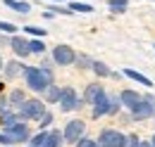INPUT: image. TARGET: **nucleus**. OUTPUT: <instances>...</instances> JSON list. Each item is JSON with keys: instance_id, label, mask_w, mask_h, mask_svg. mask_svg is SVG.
<instances>
[{"instance_id": "obj_15", "label": "nucleus", "mask_w": 155, "mask_h": 147, "mask_svg": "<svg viewBox=\"0 0 155 147\" xmlns=\"http://www.w3.org/2000/svg\"><path fill=\"white\" fill-rule=\"evenodd\" d=\"M124 76H127V78H131V81H136V83H141V86H146V88H150V86H153V81H150L148 76L134 71V69H124Z\"/></svg>"}, {"instance_id": "obj_11", "label": "nucleus", "mask_w": 155, "mask_h": 147, "mask_svg": "<svg viewBox=\"0 0 155 147\" xmlns=\"http://www.w3.org/2000/svg\"><path fill=\"white\" fill-rule=\"evenodd\" d=\"M119 102H122V105H124L127 109L131 111L136 105L141 102V95H138L136 90H122V92H119Z\"/></svg>"}, {"instance_id": "obj_32", "label": "nucleus", "mask_w": 155, "mask_h": 147, "mask_svg": "<svg viewBox=\"0 0 155 147\" xmlns=\"http://www.w3.org/2000/svg\"><path fill=\"white\" fill-rule=\"evenodd\" d=\"M141 147H153V145H150V140H146V142L141 140Z\"/></svg>"}, {"instance_id": "obj_22", "label": "nucleus", "mask_w": 155, "mask_h": 147, "mask_svg": "<svg viewBox=\"0 0 155 147\" xmlns=\"http://www.w3.org/2000/svg\"><path fill=\"white\" fill-rule=\"evenodd\" d=\"M45 138H48V130H41V133H36V135H31L29 145L31 147H43L45 145Z\"/></svg>"}, {"instance_id": "obj_21", "label": "nucleus", "mask_w": 155, "mask_h": 147, "mask_svg": "<svg viewBox=\"0 0 155 147\" xmlns=\"http://www.w3.org/2000/svg\"><path fill=\"white\" fill-rule=\"evenodd\" d=\"M29 52H31V55H43V52H45V45H43V40H38V38L29 40Z\"/></svg>"}, {"instance_id": "obj_16", "label": "nucleus", "mask_w": 155, "mask_h": 147, "mask_svg": "<svg viewBox=\"0 0 155 147\" xmlns=\"http://www.w3.org/2000/svg\"><path fill=\"white\" fill-rule=\"evenodd\" d=\"M43 97H45V102H50V105H53V102H60V97H62V88H58V86L53 83V86H48V88L43 90Z\"/></svg>"}, {"instance_id": "obj_4", "label": "nucleus", "mask_w": 155, "mask_h": 147, "mask_svg": "<svg viewBox=\"0 0 155 147\" xmlns=\"http://www.w3.org/2000/svg\"><path fill=\"white\" fill-rule=\"evenodd\" d=\"M2 133L10 138V142H12V145H19V142H29V140H31V128L26 126V121H17L15 126L5 128Z\"/></svg>"}, {"instance_id": "obj_29", "label": "nucleus", "mask_w": 155, "mask_h": 147, "mask_svg": "<svg viewBox=\"0 0 155 147\" xmlns=\"http://www.w3.org/2000/svg\"><path fill=\"white\" fill-rule=\"evenodd\" d=\"M77 147H98V142L91 140V138H81V140L77 142Z\"/></svg>"}, {"instance_id": "obj_14", "label": "nucleus", "mask_w": 155, "mask_h": 147, "mask_svg": "<svg viewBox=\"0 0 155 147\" xmlns=\"http://www.w3.org/2000/svg\"><path fill=\"white\" fill-rule=\"evenodd\" d=\"M62 142H64L62 130L53 128V130H48V138H45V145H43V147H62Z\"/></svg>"}, {"instance_id": "obj_23", "label": "nucleus", "mask_w": 155, "mask_h": 147, "mask_svg": "<svg viewBox=\"0 0 155 147\" xmlns=\"http://www.w3.org/2000/svg\"><path fill=\"white\" fill-rule=\"evenodd\" d=\"M74 64H77L79 69H91V67H93V59H88V57L79 55L77 59H74Z\"/></svg>"}, {"instance_id": "obj_25", "label": "nucleus", "mask_w": 155, "mask_h": 147, "mask_svg": "<svg viewBox=\"0 0 155 147\" xmlns=\"http://www.w3.org/2000/svg\"><path fill=\"white\" fill-rule=\"evenodd\" d=\"M50 124H53V114H50V111H45V114L38 119V128H41V130H45Z\"/></svg>"}, {"instance_id": "obj_8", "label": "nucleus", "mask_w": 155, "mask_h": 147, "mask_svg": "<svg viewBox=\"0 0 155 147\" xmlns=\"http://www.w3.org/2000/svg\"><path fill=\"white\" fill-rule=\"evenodd\" d=\"M74 59H77V52H74L69 45H58V48L53 50V62H55V64H60V67L74 64Z\"/></svg>"}, {"instance_id": "obj_2", "label": "nucleus", "mask_w": 155, "mask_h": 147, "mask_svg": "<svg viewBox=\"0 0 155 147\" xmlns=\"http://www.w3.org/2000/svg\"><path fill=\"white\" fill-rule=\"evenodd\" d=\"M43 114H45V105H43V100L31 97V100H26L19 109H17V119H19V121H34V119L38 121Z\"/></svg>"}, {"instance_id": "obj_6", "label": "nucleus", "mask_w": 155, "mask_h": 147, "mask_svg": "<svg viewBox=\"0 0 155 147\" xmlns=\"http://www.w3.org/2000/svg\"><path fill=\"white\" fill-rule=\"evenodd\" d=\"M150 116H155V102H153V95H146V97H141V102L131 109V119L143 121V119H150Z\"/></svg>"}, {"instance_id": "obj_12", "label": "nucleus", "mask_w": 155, "mask_h": 147, "mask_svg": "<svg viewBox=\"0 0 155 147\" xmlns=\"http://www.w3.org/2000/svg\"><path fill=\"white\" fill-rule=\"evenodd\" d=\"M105 114H110V95H107V92L93 105V119H100V116H105Z\"/></svg>"}, {"instance_id": "obj_19", "label": "nucleus", "mask_w": 155, "mask_h": 147, "mask_svg": "<svg viewBox=\"0 0 155 147\" xmlns=\"http://www.w3.org/2000/svg\"><path fill=\"white\" fill-rule=\"evenodd\" d=\"M2 2H5L7 7L17 10V12H24V14H26V12L31 10V5H29V2H19V0H2Z\"/></svg>"}, {"instance_id": "obj_30", "label": "nucleus", "mask_w": 155, "mask_h": 147, "mask_svg": "<svg viewBox=\"0 0 155 147\" xmlns=\"http://www.w3.org/2000/svg\"><path fill=\"white\" fill-rule=\"evenodd\" d=\"M119 105H122V102H119L117 97H110V114H115V111L119 109Z\"/></svg>"}, {"instance_id": "obj_36", "label": "nucleus", "mask_w": 155, "mask_h": 147, "mask_svg": "<svg viewBox=\"0 0 155 147\" xmlns=\"http://www.w3.org/2000/svg\"><path fill=\"white\" fill-rule=\"evenodd\" d=\"M53 2H64V0H53ZM69 2H72V0H69Z\"/></svg>"}, {"instance_id": "obj_3", "label": "nucleus", "mask_w": 155, "mask_h": 147, "mask_svg": "<svg viewBox=\"0 0 155 147\" xmlns=\"http://www.w3.org/2000/svg\"><path fill=\"white\" fill-rule=\"evenodd\" d=\"M96 142H98V147H124L127 145V135L115 128H105V130H100Z\"/></svg>"}, {"instance_id": "obj_26", "label": "nucleus", "mask_w": 155, "mask_h": 147, "mask_svg": "<svg viewBox=\"0 0 155 147\" xmlns=\"http://www.w3.org/2000/svg\"><path fill=\"white\" fill-rule=\"evenodd\" d=\"M24 33H31L36 38H43L45 36V29H38V26H24Z\"/></svg>"}, {"instance_id": "obj_10", "label": "nucleus", "mask_w": 155, "mask_h": 147, "mask_svg": "<svg viewBox=\"0 0 155 147\" xmlns=\"http://www.w3.org/2000/svg\"><path fill=\"white\" fill-rule=\"evenodd\" d=\"M10 48H12V52L17 57H26V55H31L29 52V40L24 36H12L10 38Z\"/></svg>"}, {"instance_id": "obj_27", "label": "nucleus", "mask_w": 155, "mask_h": 147, "mask_svg": "<svg viewBox=\"0 0 155 147\" xmlns=\"http://www.w3.org/2000/svg\"><path fill=\"white\" fill-rule=\"evenodd\" d=\"M0 31H5V33H15L17 26H15L12 21H0Z\"/></svg>"}, {"instance_id": "obj_18", "label": "nucleus", "mask_w": 155, "mask_h": 147, "mask_svg": "<svg viewBox=\"0 0 155 147\" xmlns=\"http://www.w3.org/2000/svg\"><path fill=\"white\" fill-rule=\"evenodd\" d=\"M107 7H110V12H112V14H122V12L129 7V0H110V2H107Z\"/></svg>"}, {"instance_id": "obj_37", "label": "nucleus", "mask_w": 155, "mask_h": 147, "mask_svg": "<svg viewBox=\"0 0 155 147\" xmlns=\"http://www.w3.org/2000/svg\"><path fill=\"white\" fill-rule=\"evenodd\" d=\"M29 147H31V145H29Z\"/></svg>"}, {"instance_id": "obj_7", "label": "nucleus", "mask_w": 155, "mask_h": 147, "mask_svg": "<svg viewBox=\"0 0 155 147\" xmlns=\"http://www.w3.org/2000/svg\"><path fill=\"white\" fill-rule=\"evenodd\" d=\"M84 105V100H79V95L74 88H62V97H60V107L62 111H74Z\"/></svg>"}, {"instance_id": "obj_35", "label": "nucleus", "mask_w": 155, "mask_h": 147, "mask_svg": "<svg viewBox=\"0 0 155 147\" xmlns=\"http://www.w3.org/2000/svg\"><path fill=\"white\" fill-rule=\"evenodd\" d=\"M0 71H2V57H0Z\"/></svg>"}, {"instance_id": "obj_31", "label": "nucleus", "mask_w": 155, "mask_h": 147, "mask_svg": "<svg viewBox=\"0 0 155 147\" xmlns=\"http://www.w3.org/2000/svg\"><path fill=\"white\" fill-rule=\"evenodd\" d=\"M50 67H53V59H43L41 62V69H50Z\"/></svg>"}, {"instance_id": "obj_33", "label": "nucleus", "mask_w": 155, "mask_h": 147, "mask_svg": "<svg viewBox=\"0 0 155 147\" xmlns=\"http://www.w3.org/2000/svg\"><path fill=\"white\" fill-rule=\"evenodd\" d=\"M5 43H7V38H5V36H0V45H5Z\"/></svg>"}, {"instance_id": "obj_1", "label": "nucleus", "mask_w": 155, "mask_h": 147, "mask_svg": "<svg viewBox=\"0 0 155 147\" xmlns=\"http://www.w3.org/2000/svg\"><path fill=\"white\" fill-rule=\"evenodd\" d=\"M24 78L26 86L36 92H43L48 86H53V71L50 69H41V67H24Z\"/></svg>"}, {"instance_id": "obj_20", "label": "nucleus", "mask_w": 155, "mask_h": 147, "mask_svg": "<svg viewBox=\"0 0 155 147\" xmlns=\"http://www.w3.org/2000/svg\"><path fill=\"white\" fill-rule=\"evenodd\" d=\"M69 10H72V12H86V14H91V12H93V5H88V2H77V0H72Z\"/></svg>"}, {"instance_id": "obj_24", "label": "nucleus", "mask_w": 155, "mask_h": 147, "mask_svg": "<svg viewBox=\"0 0 155 147\" xmlns=\"http://www.w3.org/2000/svg\"><path fill=\"white\" fill-rule=\"evenodd\" d=\"M98 76H110V69H107V64H103V62H93V67H91Z\"/></svg>"}, {"instance_id": "obj_9", "label": "nucleus", "mask_w": 155, "mask_h": 147, "mask_svg": "<svg viewBox=\"0 0 155 147\" xmlns=\"http://www.w3.org/2000/svg\"><path fill=\"white\" fill-rule=\"evenodd\" d=\"M103 95H105V88H103L100 83H91V86H86V90H84V102L96 105Z\"/></svg>"}, {"instance_id": "obj_5", "label": "nucleus", "mask_w": 155, "mask_h": 147, "mask_svg": "<svg viewBox=\"0 0 155 147\" xmlns=\"http://www.w3.org/2000/svg\"><path fill=\"white\" fill-rule=\"evenodd\" d=\"M84 133H86V124L81 121V119H72L64 130H62V135H64V142H69V145H77L79 140L84 138Z\"/></svg>"}, {"instance_id": "obj_34", "label": "nucleus", "mask_w": 155, "mask_h": 147, "mask_svg": "<svg viewBox=\"0 0 155 147\" xmlns=\"http://www.w3.org/2000/svg\"><path fill=\"white\" fill-rule=\"evenodd\" d=\"M150 145H153V147H155V135H153V138H150Z\"/></svg>"}, {"instance_id": "obj_17", "label": "nucleus", "mask_w": 155, "mask_h": 147, "mask_svg": "<svg viewBox=\"0 0 155 147\" xmlns=\"http://www.w3.org/2000/svg\"><path fill=\"white\" fill-rule=\"evenodd\" d=\"M19 74H24V64H19L17 59L7 62V67H5V76H7V78H17Z\"/></svg>"}, {"instance_id": "obj_28", "label": "nucleus", "mask_w": 155, "mask_h": 147, "mask_svg": "<svg viewBox=\"0 0 155 147\" xmlns=\"http://www.w3.org/2000/svg\"><path fill=\"white\" fill-rule=\"evenodd\" d=\"M124 147H141L138 135H134V133H131V135H127V145H124Z\"/></svg>"}, {"instance_id": "obj_13", "label": "nucleus", "mask_w": 155, "mask_h": 147, "mask_svg": "<svg viewBox=\"0 0 155 147\" xmlns=\"http://www.w3.org/2000/svg\"><path fill=\"white\" fill-rule=\"evenodd\" d=\"M24 102H26V92H24V90H12L10 95H7V107H10L12 111L19 109Z\"/></svg>"}]
</instances>
